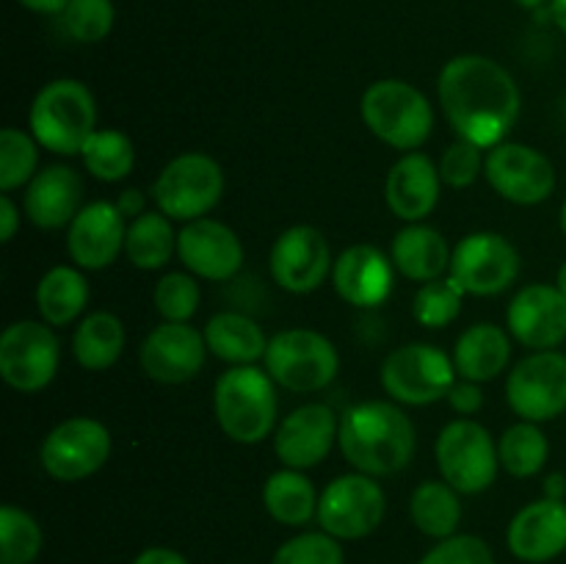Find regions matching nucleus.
<instances>
[{
  "instance_id": "35",
  "label": "nucleus",
  "mask_w": 566,
  "mask_h": 564,
  "mask_svg": "<svg viewBox=\"0 0 566 564\" xmlns=\"http://www.w3.org/2000/svg\"><path fill=\"white\" fill-rule=\"evenodd\" d=\"M81 155L88 175L105 182L125 180L136 164V147H133L130 136L122 130H111V127L108 130H94Z\"/></svg>"
},
{
  "instance_id": "51",
  "label": "nucleus",
  "mask_w": 566,
  "mask_h": 564,
  "mask_svg": "<svg viewBox=\"0 0 566 564\" xmlns=\"http://www.w3.org/2000/svg\"><path fill=\"white\" fill-rule=\"evenodd\" d=\"M517 6L528 11H539V9H551V0H514Z\"/></svg>"
},
{
  "instance_id": "20",
  "label": "nucleus",
  "mask_w": 566,
  "mask_h": 564,
  "mask_svg": "<svg viewBox=\"0 0 566 564\" xmlns=\"http://www.w3.org/2000/svg\"><path fill=\"white\" fill-rule=\"evenodd\" d=\"M127 224L116 202L83 205L81 213L66 227V252L75 260L77 269L99 271L116 260V254L125 249Z\"/></svg>"
},
{
  "instance_id": "22",
  "label": "nucleus",
  "mask_w": 566,
  "mask_h": 564,
  "mask_svg": "<svg viewBox=\"0 0 566 564\" xmlns=\"http://www.w3.org/2000/svg\"><path fill=\"white\" fill-rule=\"evenodd\" d=\"M396 265L381 249L357 243L340 252L332 265V285L343 302L354 307H376L392 291Z\"/></svg>"
},
{
  "instance_id": "36",
  "label": "nucleus",
  "mask_w": 566,
  "mask_h": 564,
  "mask_svg": "<svg viewBox=\"0 0 566 564\" xmlns=\"http://www.w3.org/2000/svg\"><path fill=\"white\" fill-rule=\"evenodd\" d=\"M42 529L20 506L0 509V564H31L42 551Z\"/></svg>"
},
{
  "instance_id": "46",
  "label": "nucleus",
  "mask_w": 566,
  "mask_h": 564,
  "mask_svg": "<svg viewBox=\"0 0 566 564\" xmlns=\"http://www.w3.org/2000/svg\"><path fill=\"white\" fill-rule=\"evenodd\" d=\"M116 208L122 210L125 219H138L142 213H147V210H144V194L138 191V188H127V191H122L119 199H116Z\"/></svg>"
},
{
  "instance_id": "29",
  "label": "nucleus",
  "mask_w": 566,
  "mask_h": 564,
  "mask_svg": "<svg viewBox=\"0 0 566 564\" xmlns=\"http://www.w3.org/2000/svg\"><path fill=\"white\" fill-rule=\"evenodd\" d=\"M88 282L72 265H55L39 280L36 310L50 326H66L86 310Z\"/></svg>"
},
{
  "instance_id": "49",
  "label": "nucleus",
  "mask_w": 566,
  "mask_h": 564,
  "mask_svg": "<svg viewBox=\"0 0 566 564\" xmlns=\"http://www.w3.org/2000/svg\"><path fill=\"white\" fill-rule=\"evenodd\" d=\"M545 498H556V501H564L566 498V476L553 473L545 479Z\"/></svg>"
},
{
  "instance_id": "32",
  "label": "nucleus",
  "mask_w": 566,
  "mask_h": 564,
  "mask_svg": "<svg viewBox=\"0 0 566 564\" xmlns=\"http://www.w3.org/2000/svg\"><path fill=\"white\" fill-rule=\"evenodd\" d=\"M177 252V236L171 219L166 213H142L127 224L125 254L136 269L155 271L164 269Z\"/></svg>"
},
{
  "instance_id": "10",
  "label": "nucleus",
  "mask_w": 566,
  "mask_h": 564,
  "mask_svg": "<svg viewBox=\"0 0 566 564\" xmlns=\"http://www.w3.org/2000/svg\"><path fill=\"white\" fill-rule=\"evenodd\" d=\"M59 363V337L39 321H17L0 335V376L14 390L36 393L48 387Z\"/></svg>"
},
{
  "instance_id": "53",
  "label": "nucleus",
  "mask_w": 566,
  "mask_h": 564,
  "mask_svg": "<svg viewBox=\"0 0 566 564\" xmlns=\"http://www.w3.org/2000/svg\"><path fill=\"white\" fill-rule=\"evenodd\" d=\"M558 221H562V232L566 236V199H564V205H562V213H558Z\"/></svg>"
},
{
  "instance_id": "26",
  "label": "nucleus",
  "mask_w": 566,
  "mask_h": 564,
  "mask_svg": "<svg viewBox=\"0 0 566 564\" xmlns=\"http://www.w3.org/2000/svg\"><path fill=\"white\" fill-rule=\"evenodd\" d=\"M451 247L434 227L409 224L392 238L390 260L401 276L412 282H431L451 271Z\"/></svg>"
},
{
  "instance_id": "9",
  "label": "nucleus",
  "mask_w": 566,
  "mask_h": 564,
  "mask_svg": "<svg viewBox=\"0 0 566 564\" xmlns=\"http://www.w3.org/2000/svg\"><path fill=\"white\" fill-rule=\"evenodd\" d=\"M457 365L431 343H407L387 354L381 365V385L396 401L423 407L440 401L457 385Z\"/></svg>"
},
{
  "instance_id": "33",
  "label": "nucleus",
  "mask_w": 566,
  "mask_h": 564,
  "mask_svg": "<svg viewBox=\"0 0 566 564\" xmlns=\"http://www.w3.org/2000/svg\"><path fill=\"white\" fill-rule=\"evenodd\" d=\"M409 512H412V523L426 536L448 540L459 529L462 503H459V492L448 481H426L412 492Z\"/></svg>"
},
{
  "instance_id": "2",
  "label": "nucleus",
  "mask_w": 566,
  "mask_h": 564,
  "mask_svg": "<svg viewBox=\"0 0 566 564\" xmlns=\"http://www.w3.org/2000/svg\"><path fill=\"white\" fill-rule=\"evenodd\" d=\"M340 451L357 473L392 476L415 457V426L401 407L390 401H363L340 418Z\"/></svg>"
},
{
  "instance_id": "11",
  "label": "nucleus",
  "mask_w": 566,
  "mask_h": 564,
  "mask_svg": "<svg viewBox=\"0 0 566 564\" xmlns=\"http://www.w3.org/2000/svg\"><path fill=\"white\" fill-rule=\"evenodd\" d=\"M506 401L523 420L545 424L566 412V354L534 352L509 374Z\"/></svg>"
},
{
  "instance_id": "28",
  "label": "nucleus",
  "mask_w": 566,
  "mask_h": 564,
  "mask_svg": "<svg viewBox=\"0 0 566 564\" xmlns=\"http://www.w3.org/2000/svg\"><path fill=\"white\" fill-rule=\"evenodd\" d=\"M202 335L208 343V352L232 365H254L265 357V348H269V341H265L258 321L235 313V310L216 313Z\"/></svg>"
},
{
  "instance_id": "21",
  "label": "nucleus",
  "mask_w": 566,
  "mask_h": 564,
  "mask_svg": "<svg viewBox=\"0 0 566 564\" xmlns=\"http://www.w3.org/2000/svg\"><path fill=\"white\" fill-rule=\"evenodd\" d=\"M509 332L523 346L547 352L566 341V296L556 285H525L506 310Z\"/></svg>"
},
{
  "instance_id": "52",
  "label": "nucleus",
  "mask_w": 566,
  "mask_h": 564,
  "mask_svg": "<svg viewBox=\"0 0 566 564\" xmlns=\"http://www.w3.org/2000/svg\"><path fill=\"white\" fill-rule=\"evenodd\" d=\"M556 288H558V291H562L564 296H566V260H564V263H562V269H558V276H556Z\"/></svg>"
},
{
  "instance_id": "45",
  "label": "nucleus",
  "mask_w": 566,
  "mask_h": 564,
  "mask_svg": "<svg viewBox=\"0 0 566 564\" xmlns=\"http://www.w3.org/2000/svg\"><path fill=\"white\" fill-rule=\"evenodd\" d=\"M17 227H20V210H17L14 199L3 194L0 197V241L9 243L14 238Z\"/></svg>"
},
{
  "instance_id": "42",
  "label": "nucleus",
  "mask_w": 566,
  "mask_h": 564,
  "mask_svg": "<svg viewBox=\"0 0 566 564\" xmlns=\"http://www.w3.org/2000/svg\"><path fill=\"white\" fill-rule=\"evenodd\" d=\"M484 164H486L484 147L468 142V138H457V142L442 153L440 166H437V169H440V177L446 186L464 188L470 186L481 171H484Z\"/></svg>"
},
{
  "instance_id": "12",
  "label": "nucleus",
  "mask_w": 566,
  "mask_h": 564,
  "mask_svg": "<svg viewBox=\"0 0 566 564\" xmlns=\"http://www.w3.org/2000/svg\"><path fill=\"white\" fill-rule=\"evenodd\" d=\"M520 274V254L501 232H473L453 249L451 276L464 293L495 296L514 285Z\"/></svg>"
},
{
  "instance_id": "3",
  "label": "nucleus",
  "mask_w": 566,
  "mask_h": 564,
  "mask_svg": "<svg viewBox=\"0 0 566 564\" xmlns=\"http://www.w3.org/2000/svg\"><path fill=\"white\" fill-rule=\"evenodd\" d=\"M276 382L258 365H232L219 376L213 390V412L221 431L232 442L254 446L271 435L276 424Z\"/></svg>"
},
{
  "instance_id": "8",
  "label": "nucleus",
  "mask_w": 566,
  "mask_h": 564,
  "mask_svg": "<svg viewBox=\"0 0 566 564\" xmlns=\"http://www.w3.org/2000/svg\"><path fill=\"white\" fill-rule=\"evenodd\" d=\"M434 453L442 479L464 495L486 490L495 481L497 468H501V457H497L492 435L486 431V426L470 418L448 424L437 437Z\"/></svg>"
},
{
  "instance_id": "23",
  "label": "nucleus",
  "mask_w": 566,
  "mask_h": 564,
  "mask_svg": "<svg viewBox=\"0 0 566 564\" xmlns=\"http://www.w3.org/2000/svg\"><path fill=\"white\" fill-rule=\"evenodd\" d=\"M509 547L520 562L542 564L566 551V501L542 498L514 514Z\"/></svg>"
},
{
  "instance_id": "47",
  "label": "nucleus",
  "mask_w": 566,
  "mask_h": 564,
  "mask_svg": "<svg viewBox=\"0 0 566 564\" xmlns=\"http://www.w3.org/2000/svg\"><path fill=\"white\" fill-rule=\"evenodd\" d=\"M133 564H188L186 558L180 556L171 547H147L144 553H138V558Z\"/></svg>"
},
{
  "instance_id": "1",
  "label": "nucleus",
  "mask_w": 566,
  "mask_h": 564,
  "mask_svg": "<svg viewBox=\"0 0 566 564\" xmlns=\"http://www.w3.org/2000/svg\"><path fill=\"white\" fill-rule=\"evenodd\" d=\"M437 94L457 136L484 149L506 142L523 105L506 66L475 53L457 55L442 66Z\"/></svg>"
},
{
  "instance_id": "30",
  "label": "nucleus",
  "mask_w": 566,
  "mask_h": 564,
  "mask_svg": "<svg viewBox=\"0 0 566 564\" xmlns=\"http://www.w3.org/2000/svg\"><path fill=\"white\" fill-rule=\"evenodd\" d=\"M315 487L302 470H276L263 487V503L271 518L282 525H304L318 514Z\"/></svg>"
},
{
  "instance_id": "34",
  "label": "nucleus",
  "mask_w": 566,
  "mask_h": 564,
  "mask_svg": "<svg viewBox=\"0 0 566 564\" xmlns=\"http://www.w3.org/2000/svg\"><path fill=\"white\" fill-rule=\"evenodd\" d=\"M547 446L545 431L531 420H520L512 429L503 431L501 442H497V457H501V468L512 473L514 479H528L536 476L547 462Z\"/></svg>"
},
{
  "instance_id": "40",
  "label": "nucleus",
  "mask_w": 566,
  "mask_h": 564,
  "mask_svg": "<svg viewBox=\"0 0 566 564\" xmlns=\"http://www.w3.org/2000/svg\"><path fill=\"white\" fill-rule=\"evenodd\" d=\"M199 282L186 271H171L155 285V307L166 321H188L199 310Z\"/></svg>"
},
{
  "instance_id": "24",
  "label": "nucleus",
  "mask_w": 566,
  "mask_h": 564,
  "mask_svg": "<svg viewBox=\"0 0 566 564\" xmlns=\"http://www.w3.org/2000/svg\"><path fill=\"white\" fill-rule=\"evenodd\" d=\"M442 177L434 160L423 153H407L392 164L385 182V197L398 219L418 224L440 202Z\"/></svg>"
},
{
  "instance_id": "18",
  "label": "nucleus",
  "mask_w": 566,
  "mask_h": 564,
  "mask_svg": "<svg viewBox=\"0 0 566 564\" xmlns=\"http://www.w3.org/2000/svg\"><path fill=\"white\" fill-rule=\"evenodd\" d=\"M177 254L193 276L227 282L243 269V243L235 232L216 219L186 221L177 232Z\"/></svg>"
},
{
  "instance_id": "41",
  "label": "nucleus",
  "mask_w": 566,
  "mask_h": 564,
  "mask_svg": "<svg viewBox=\"0 0 566 564\" xmlns=\"http://www.w3.org/2000/svg\"><path fill=\"white\" fill-rule=\"evenodd\" d=\"M271 564H343V551L332 534L310 531L280 545Z\"/></svg>"
},
{
  "instance_id": "6",
  "label": "nucleus",
  "mask_w": 566,
  "mask_h": 564,
  "mask_svg": "<svg viewBox=\"0 0 566 564\" xmlns=\"http://www.w3.org/2000/svg\"><path fill=\"white\" fill-rule=\"evenodd\" d=\"M153 197L171 221L202 219L224 197V171L210 155L182 153L164 166L153 182Z\"/></svg>"
},
{
  "instance_id": "44",
  "label": "nucleus",
  "mask_w": 566,
  "mask_h": 564,
  "mask_svg": "<svg viewBox=\"0 0 566 564\" xmlns=\"http://www.w3.org/2000/svg\"><path fill=\"white\" fill-rule=\"evenodd\" d=\"M448 401H451V407L457 409L459 415H475L481 407H484V393H481L479 382L462 379L451 387Z\"/></svg>"
},
{
  "instance_id": "38",
  "label": "nucleus",
  "mask_w": 566,
  "mask_h": 564,
  "mask_svg": "<svg viewBox=\"0 0 566 564\" xmlns=\"http://www.w3.org/2000/svg\"><path fill=\"white\" fill-rule=\"evenodd\" d=\"M36 138L17 130V127H3V133H0V188H3V194L14 191V188L25 186L36 177Z\"/></svg>"
},
{
  "instance_id": "27",
  "label": "nucleus",
  "mask_w": 566,
  "mask_h": 564,
  "mask_svg": "<svg viewBox=\"0 0 566 564\" xmlns=\"http://www.w3.org/2000/svg\"><path fill=\"white\" fill-rule=\"evenodd\" d=\"M512 359L509 332L495 324H475L464 332L453 348L457 374L468 382H490L506 370Z\"/></svg>"
},
{
  "instance_id": "43",
  "label": "nucleus",
  "mask_w": 566,
  "mask_h": 564,
  "mask_svg": "<svg viewBox=\"0 0 566 564\" xmlns=\"http://www.w3.org/2000/svg\"><path fill=\"white\" fill-rule=\"evenodd\" d=\"M420 564H495L490 545L479 536L453 534L448 540H440V545L431 547Z\"/></svg>"
},
{
  "instance_id": "31",
  "label": "nucleus",
  "mask_w": 566,
  "mask_h": 564,
  "mask_svg": "<svg viewBox=\"0 0 566 564\" xmlns=\"http://www.w3.org/2000/svg\"><path fill=\"white\" fill-rule=\"evenodd\" d=\"M125 348V326L114 313H88L72 337V354L86 370H105L119 359Z\"/></svg>"
},
{
  "instance_id": "4",
  "label": "nucleus",
  "mask_w": 566,
  "mask_h": 564,
  "mask_svg": "<svg viewBox=\"0 0 566 564\" xmlns=\"http://www.w3.org/2000/svg\"><path fill=\"white\" fill-rule=\"evenodd\" d=\"M28 122L39 147L55 155H77L97 130L94 94L75 77L44 83L33 97Z\"/></svg>"
},
{
  "instance_id": "7",
  "label": "nucleus",
  "mask_w": 566,
  "mask_h": 564,
  "mask_svg": "<svg viewBox=\"0 0 566 564\" xmlns=\"http://www.w3.org/2000/svg\"><path fill=\"white\" fill-rule=\"evenodd\" d=\"M265 370L293 393H318L335 382L340 357L335 343L315 330H285L265 348Z\"/></svg>"
},
{
  "instance_id": "37",
  "label": "nucleus",
  "mask_w": 566,
  "mask_h": 564,
  "mask_svg": "<svg viewBox=\"0 0 566 564\" xmlns=\"http://www.w3.org/2000/svg\"><path fill=\"white\" fill-rule=\"evenodd\" d=\"M462 296L464 291L451 280V276H440V280H431L420 285V291L415 293L412 302V315L420 326L426 330H442L451 321H457L459 310H462Z\"/></svg>"
},
{
  "instance_id": "39",
  "label": "nucleus",
  "mask_w": 566,
  "mask_h": 564,
  "mask_svg": "<svg viewBox=\"0 0 566 564\" xmlns=\"http://www.w3.org/2000/svg\"><path fill=\"white\" fill-rule=\"evenodd\" d=\"M114 20L116 11L111 0H70V6L61 14L64 31L81 44L103 42L114 28Z\"/></svg>"
},
{
  "instance_id": "19",
  "label": "nucleus",
  "mask_w": 566,
  "mask_h": 564,
  "mask_svg": "<svg viewBox=\"0 0 566 564\" xmlns=\"http://www.w3.org/2000/svg\"><path fill=\"white\" fill-rule=\"evenodd\" d=\"M340 437V420L326 404H304L293 409L274 435V451L285 468L307 470L329 457Z\"/></svg>"
},
{
  "instance_id": "25",
  "label": "nucleus",
  "mask_w": 566,
  "mask_h": 564,
  "mask_svg": "<svg viewBox=\"0 0 566 564\" xmlns=\"http://www.w3.org/2000/svg\"><path fill=\"white\" fill-rule=\"evenodd\" d=\"M81 175L70 166H48L28 182L22 208L28 219L42 230H61V227H70L72 219L81 213Z\"/></svg>"
},
{
  "instance_id": "17",
  "label": "nucleus",
  "mask_w": 566,
  "mask_h": 564,
  "mask_svg": "<svg viewBox=\"0 0 566 564\" xmlns=\"http://www.w3.org/2000/svg\"><path fill=\"white\" fill-rule=\"evenodd\" d=\"M208 343L188 321H164L142 343V368L160 385H182L202 370Z\"/></svg>"
},
{
  "instance_id": "5",
  "label": "nucleus",
  "mask_w": 566,
  "mask_h": 564,
  "mask_svg": "<svg viewBox=\"0 0 566 564\" xmlns=\"http://www.w3.org/2000/svg\"><path fill=\"white\" fill-rule=\"evenodd\" d=\"M359 111L376 138L407 153H415L420 144L429 142L434 130V108L426 94L398 77L370 83L363 94Z\"/></svg>"
},
{
  "instance_id": "15",
  "label": "nucleus",
  "mask_w": 566,
  "mask_h": 564,
  "mask_svg": "<svg viewBox=\"0 0 566 564\" xmlns=\"http://www.w3.org/2000/svg\"><path fill=\"white\" fill-rule=\"evenodd\" d=\"M484 175L490 186L514 205H539L556 188V169L551 158L517 142L492 147L486 155Z\"/></svg>"
},
{
  "instance_id": "14",
  "label": "nucleus",
  "mask_w": 566,
  "mask_h": 564,
  "mask_svg": "<svg viewBox=\"0 0 566 564\" xmlns=\"http://www.w3.org/2000/svg\"><path fill=\"white\" fill-rule=\"evenodd\" d=\"M111 457V431L94 418H70L42 442V468L59 481H81L97 473Z\"/></svg>"
},
{
  "instance_id": "13",
  "label": "nucleus",
  "mask_w": 566,
  "mask_h": 564,
  "mask_svg": "<svg viewBox=\"0 0 566 564\" xmlns=\"http://www.w3.org/2000/svg\"><path fill=\"white\" fill-rule=\"evenodd\" d=\"M385 518V492L374 476L346 473L332 481L318 501V523L335 540H363Z\"/></svg>"
},
{
  "instance_id": "48",
  "label": "nucleus",
  "mask_w": 566,
  "mask_h": 564,
  "mask_svg": "<svg viewBox=\"0 0 566 564\" xmlns=\"http://www.w3.org/2000/svg\"><path fill=\"white\" fill-rule=\"evenodd\" d=\"M22 9L36 11V14H64V9L70 6V0H17Z\"/></svg>"
},
{
  "instance_id": "50",
  "label": "nucleus",
  "mask_w": 566,
  "mask_h": 564,
  "mask_svg": "<svg viewBox=\"0 0 566 564\" xmlns=\"http://www.w3.org/2000/svg\"><path fill=\"white\" fill-rule=\"evenodd\" d=\"M551 17L566 36V0H551Z\"/></svg>"
},
{
  "instance_id": "16",
  "label": "nucleus",
  "mask_w": 566,
  "mask_h": 564,
  "mask_svg": "<svg viewBox=\"0 0 566 564\" xmlns=\"http://www.w3.org/2000/svg\"><path fill=\"white\" fill-rule=\"evenodd\" d=\"M332 265L329 241L310 224L287 227L271 247V276L291 293H310L324 285Z\"/></svg>"
}]
</instances>
